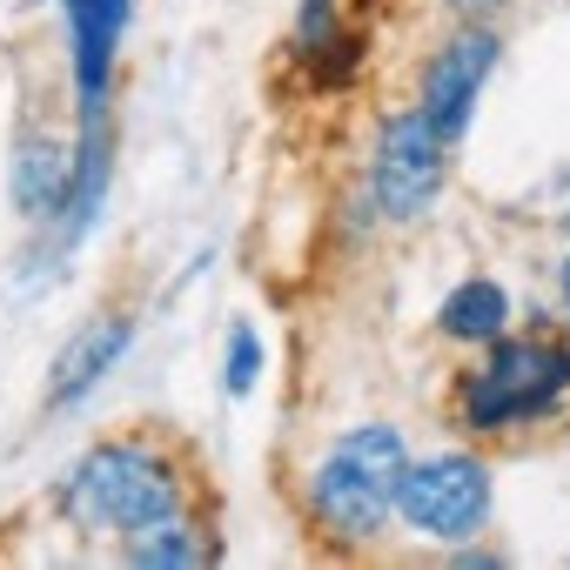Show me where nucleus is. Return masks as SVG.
Wrapping results in <instances>:
<instances>
[{"instance_id": "nucleus-3", "label": "nucleus", "mask_w": 570, "mask_h": 570, "mask_svg": "<svg viewBox=\"0 0 570 570\" xmlns=\"http://www.w3.org/2000/svg\"><path fill=\"white\" fill-rule=\"evenodd\" d=\"M570 390V350L563 343H497L476 376H463L456 410L463 430H510L523 416H543Z\"/></svg>"}, {"instance_id": "nucleus-7", "label": "nucleus", "mask_w": 570, "mask_h": 570, "mask_svg": "<svg viewBox=\"0 0 570 570\" xmlns=\"http://www.w3.org/2000/svg\"><path fill=\"white\" fill-rule=\"evenodd\" d=\"M497 68V35L490 28H463L436 48V61L423 68V115L436 121L443 141H456L470 128V101L483 88V75Z\"/></svg>"}, {"instance_id": "nucleus-13", "label": "nucleus", "mask_w": 570, "mask_h": 570, "mask_svg": "<svg viewBox=\"0 0 570 570\" xmlns=\"http://www.w3.org/2000/svg\"><path fill=\"white\" fill-rule=\"evenodd\" d=\"M563 323H570V262H563Z\"/></svg>"}, {"instance_id": "nucleus-11", "label": "nucleus", "mask_w": 570, "mask_h": 570, "mask_svg": "<svg viewBox=\"0 0 570 570\" xmlns=\"http://www.w3.org/2000/svg\"><path fill=\"white\" fill-rule=\"evenodd\" d=\"M255 370H262V343H255V330L242 323V330L228 336V396H242V390L255 383Z\"/></svg>"}, {"instance_id": "nucleus-10", "label": "nucleus", "mask_w": 570, "mask_h": 570, "mask_svg": "<svg viewBox=\"0 0 570 570\" xmlns=\"http://www.w3.org/2000/svg\"><path fill=\"white\" fill-rule=\"evenodd\" d=\"M208 557H215L208 537L188 530L181 517H161V523H148V530L128 537V563H208Z\"/></svg>"}, {"instance_id": "nucleus-6", "label": "nucleus", "mask_w": 570, "mask_h": 570, "mask_svg": "<svg viewBox=\"0 0 570 570\" xmlns=\"http://www.w3.org/2000/svg\"><path fill=\"white\" fill-rule=\"evenodd\" d=\"M68 8V35H75V95H81V208L95 195V121L108 101V68H115V41L128 21V0H61Z\"/></svg>"}, {"instance_id": "nucleus-8", "label": "nucleus", "mask_w": 570, "mask_h": 570, "mask_svg": "<svg viewBox=\"0 0 570 570\" xmlns=\"http://www.w3.org/2000/svg\"><path fill=\"white\" fill-rule=\"evenodd\" d=\"M128 336H135V323H128V316H101V323H88V330L61 350V363H55L48 403H75L81 390H95V383L108 376V363L128 350Z\"/></svg>"}, {"instance_id": "nucleus-9", "label": "nucleus", "mask_w": 570, "mask_h": 570, "mask_svg": "<svg viewBox=\"0 0 570 570\" xmlns=\"http://www.w3.org/2000/svg\"><path fill=\"white\" fill-rule=\"evenodd\" d=\"M443 336H456V343H497L503 336V323H510V296L497 289V282H463V289L443 303Z\"/></svg>"}, {"instance_id": "nucleus-12", "label": "nucleus", "mask_w": 570, "mask_h": 570, "mask_svg": "<svg viewBox=\"0 0 570 570\" xmlns=\"http://www.w3.org/2000/svg\"><path fill=\"white\" fill-rule=\"evenodd\" d=\"M456 14H483V8H497V0H450Z\"/></svg>"}, {"instance_id": "nucleus-5", "label": "nucleus", "mask_w": 570, "mask_h": 570, "mask_svg": "<svg viewBox=\"0 0 570 570\" xmlns=\"http://www.w3.org/2000/svg\"><path fill=\"white\" fill-rule=\"evenodd\" d=\"M410 530L436 537V543H463L483 530L490 517V470L476 456H430V463H410L403 476V503Z\"/></svg>"}, {"instance_id": "nucleus-2", "label": "nucleus", "mask_w": 570, "mask_h": 570, "mask_svg": "<svg viewBox=\"0 0 570 570\" xmlns=\"http://www.w3.org/2000/svg\"><path fill=\"white\" fill-rule=\"evenodd\" d=\"M61 510L88 530H148L161 517L181 510V476L168 470V456H155L148 443H95L68 483H61Z\"/></svg>"}, {"instance_id": "nucleus-4", "label": "nucleus", "mask_w": 570, "mask_h": 570, "mask_svg": "<svg viewBox=\"0 0 570 570\" xmlns=\"http://www.w3.org/2000/svg\"><path fill=\"white\" fill-rule=\"evenodd\" d=\"M443 135L423 108L410 115H390L383 121V141H376V168H370V195L390 222H416L430 202H436V181H443Z\"/></svg>"}, {"instance_id": "nucleus-1", "label": "nucleus", "mask_w": 570, "mask_h": 570, "mask_svg": "<svg viewBox=\"0 0 570 570\" xmlns=\"http://www.w3.org/2000/svg\"><path fill=\"white\" fill-rule=\"evenodd\" d=\"M403 476H410V443L390 423H363L350 430L309 476V510L343 537V543H370L390 510L403 503Z\"/></svg>"}]
</instances>
